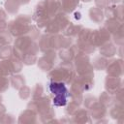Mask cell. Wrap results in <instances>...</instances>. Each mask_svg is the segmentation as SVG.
<instances>
[{
	"mask_svg": "<svg viewBox=\"0 0 124 124\" xmlns=\"http://www.w3.org/2000/svg\"><path fill=\"white\" fill-rule=\"evenodd\" d=\"M50 92L55 95L53 98V105L56 107H62L65 106L67 103V97H68V91L65 87L64 83L61 82H51L49 85Z\"/></svg>",
	"mask_w": 124,
	"mask_h": 124,
	"instance_id": "cell-1",
	"label": "cell"
}]
</instances>
